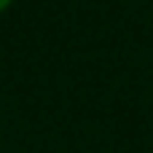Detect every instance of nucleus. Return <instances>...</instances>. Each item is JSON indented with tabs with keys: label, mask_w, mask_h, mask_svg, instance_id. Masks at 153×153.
Returning a JSON list of instances; mask_svg holds the SVG:
<instances>
[{
	"label": "nucleus",
	"mask_w": 153,
	"mask_h": 153,
	"mask_svg": "<svg viewBox=\"0 0 153 153\" xmlns=\"http://www.w3.org/2000/svg\"><path fill=\"white\" fill-rule=\"evenodd\" d=\"M13 3H16V0H0V13H5V11H8Z\"/></svg>",
	"instance_id": "1"
}]
</instances>
